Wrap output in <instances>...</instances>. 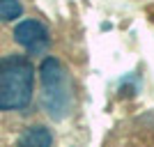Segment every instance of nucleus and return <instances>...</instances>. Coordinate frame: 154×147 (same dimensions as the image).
I'll return each mask as SVG.
<instances>
[{
  "label": "nucleus",
  "mask_w": 154,
  "mask_h": 147,
  "mask_svg": "<svg viewBox=\"0 0 154 147\" xmlns=\"http://www.w3.org/2000/svg\"><path fill=\"white\" fill-rule=\"evenodd\" d=\"M35 96V64L26 53L0 58V113H14L30 106Z\"/></svg>",
  "instance_id": "obj_1"
},
{
  "label": "nucleus",
  "mask_w": 154,
  "mask_h": 147,
  "mask_svg": "<svg viewBox=\"0 0 154 147\" xmlns=\"http://www.w3.org/2000/svg\"><path fill=\"white\" fill-rule=\"evenodd\" d=\"M39 83H42V108L48 120L62 122L74 113V78L64 62L55 55H46L39 64Z\"/></svg>",
  "instance_id": "obj_2"
},
{
  "label": "nucleus",
  "mask_w": 154,
  "mask_h": 147,
  "mask_svg": "<svg viewBox=\"0 0 154 147\" xmlns=\"http://www.w3.org/2000/svg\"><path fill=\"white\" fill-rule=\"evenodd\" d=\"M101 147H154V110H140L110 129Z\"/></svg>",
  "instance_id": "obj_3"
},
{
  "label": "nucleus",
  "mask_w": 154,
  "mask_h": 147,
  "mask_svg": "<svg viewBox=\"0 0 154 147\" xmlns=\"http://www.w3.org/2000/svg\"><path fill=\"white\" fill-rule=\"evenodd\" d=\"M14 41L28 55H44L51 46V32L37 19H23L14 26Z\"/></svg>",
  "instance_id": "obj_4"
},
{
  "label": "nucleus",
  "mask_w": 154,
  "mask_h": 147,
  "mask_svg": "<svg viewBox=\"0 0 154 147\" xmlns=\"http://www.w3.org/2000/svg\"><path fill=\"white\" fill-rule=\"evenodd\" d=\"M53 145V131L46 124H30L21 131L16 147H51Z\"/></svg>",
  "instance_id": "obj_5"
},
{
  "label": "nucleus",
  "mask_w": 154,
  "mask_h": 147,
  "mask_svg": "<svg viewBox=\"0 0 154 147\" xmlns=\"http://www.w3.org/2000/svg\"><path fill=\"white\" fill-rule=\"evenodd\" d=\"M21 14H23L21 0H0V21H2V23L16 21Z\"/></svg>",
  "instance_id": "obj_6"
}]
</instances>
